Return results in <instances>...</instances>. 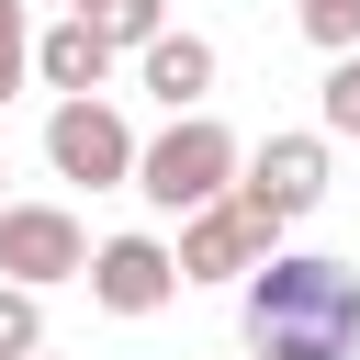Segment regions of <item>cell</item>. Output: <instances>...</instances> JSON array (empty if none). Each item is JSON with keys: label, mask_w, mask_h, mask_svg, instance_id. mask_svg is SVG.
Here are the masks:
<instances>
[{"label": "cell", "mask_w": 360, "mask_h": 360, "mask_svg": "<svg viewBox=\"0 0 360 360\" xmlns=\"http://www.w3.org/2000/svg\"><path fill=\"white\" fill-rule=\"evenodd\" d=\"M248 360H360V270L270 248L248 270Z\"/></svg>", "instance_id": "1"}, {"label": "cell", "mask_w": 360, "mask_h": 360, "mask_svg": "<svg viewBox=\"0 0 360 360\" xmlns=\"http://www.w3.org/2000/svg\"><path fill=\"white\" fill-rule=\"evenodd\" d=\"M236 169H248V146H236L214 112H169V135H146V158H135V191H146L158 214H191V202L236 191Z\"/></svg>", "instance_id": "2"}, {"label": "cell", "mask_w": 360, "mask_h": 360, "mask_svg": "<svg viewBox=\"0 0 360 360\" xmlns=\"http://www.w3.org/2000/svg\"><path fill=\"white\" fill-rule=\"evenodd\" d=\"M135 124L101 101V90H68L56 112H45V169L56 180H90V191H112V180H135Z\"/></svg>", "instance_id": "3"}, {"label": "cell", "mask_w": 360, "mask_h": 360, "mask_svg": "<svg viewBox=\"0 0 360 360\" xmlns=\"http://www.w3.org/2000/svg\"><path fill=\"white\" fill-rule=\"evenodd\" d=\"M270 248H281V225H270L248 191H214V202L180 214V281H248Z\"/></svg>", "instance_id": "4"}, {"label": "cell", "mask_w": 360, "mask_h": 360, "mask_svg": "<svg viewBox=\"0 0 360 360\" xmlns=\"http://www.w3.org/2000/svg\"><path fill=\"white\" fill-rule=\"evenodd\" d=\"M0 270L11 281H90V236H79V214L68 202H0Z\"/></svg>", "instance_id": "5"}, {"label": "cell", "mask_w": 360, "mask_h": 360, "mask_svg": "<svg viewBox=\"0 0 360 360\" xmlns=\"http://www.w3.org/2000/svg\"><path fill=\"white\" fill-rule=\"evenodd\" d=\"M236 191H248L270 225H304V214L326 202V135H259L248 169H236Z\"/></svg>", "instance_id": "6"}, {"label": "cell", "mask_w": 360, "mask_h": 360, "mask_svg": "<svg viewBox=\"0 0 360 360\" xmlns=\"http://www.w3.org/2000/svg\"><path fill=\"white\" fill-rule=\"evenodd\" d=\"M180 292V248L169 236H101L90 248V304L101 315H158Z\"/></svg>", "instance_id": "7"}, {"label": "cell", "mask_w": 360, "mask_h": 360, "mask_svg": "<svg viewBox=\"0 0 360 360\" xmlns=\"http://www.w3.org/2000/svg\"><path fill=\"white\" fill-rule=\"evenodd\" d=\"M112 56H124V45H112L90 11H68V22H45V34H34V79H45V90H101V79H112Z\"/></svg>", "instance_id": "8"}, {"label": "cell", "mask_w": 360, "mask_h": 360, "mask_svg": "<svg viewBox=\"0 0 360 360\" xmlns=\"http://www.w3.org/2000/svg\"><path fill=\"white\" fill-rule=\"evenodd\" d=\"M135 79H146V101L202 112V90H214V45H202V34H158V45H135Z\"/></svg>", "instance_id": "9"}, {"label": "cell", "mask_w": 360, "mask_h": 360, "mask_svg": "<svg viewBox=\"0 0 360 360\" xmlns=\"http://www.w3.org/2000/svg\"><path fill=\"white\" fill-rule=\"evenodd\" d=\"M22 349H45V304H34V281L0 270V360H22Z\"/></svg>", "instance_id": "10"}, {"label": "cell", "mask_w": 360, "mask_h": 360, "mask_svg": "<svg viewBox=\"0 0 360 360\" xmlns=\"http://www.w3.org/2000/svg\"><path fill=\"white\" fill-rule=\"evenodd\" d=\"M90 22H101V34L124 45V56H135V45H158V34H169V0H101Z\"/></svg>", "instance_id": "11"}, {"label": "cell", "mask_w": 360, "mask_h": 360, "mask_svg": "<svg viewBox=\"0 0 360 360\" xmlns=\"http://www.w3.org/2000/svg\"><path fill=\"white\" fill-rule=\"evenodd\" d=\"M292 22H304V45H326V56L360 45V0H292Z\"/></svg>", "instance_id": "12"}, {"label": "cell", "mask_w": 360, "mask_h": 360, "mask_svg": "<svg viewBox=\"0 0 360 360\" xmlns=\"http://www.w3.org/2000/svg\"><path fill=\"white\" fill-rule=\"evenodd\" d=\"M34 79V22H22V0H0V101Z\"/></svg>", "instance_id": "13"}, {"label": "cell", "mask_w": 360, "mask_h": 360, "mask_svg": "<svg viewBox=\"0 0 360 360\" xmlns=\"http://www.w3.org/2000/svg\"><path fill=\"white\" fill-rule=\"evenodd\" d=\"M326 135H360V45L326 68Z\"/></svg>", "instance_id": "14"}, {"label": "cell", "mask_w": 360, "mask_h": 360, "mask_svg": "<svg viewBox=\"0 0 360 360\" xmlns=\"http://www.w3.org/2000/svg\"><path fill=\"white\" fill-rule=\"evenodd\" d=\"M68 11H101V0H68Z\"/></svg>", "instance_id": "15"}, {"label": "cell", "mask_w": 360, "mask_h": 360, "mask_svg": "<svg viewBox=\"0 0 360 360\" xmlns=\"http://www.w3.org/2000/svg\"><path fill=\"white\" fill-rule=\"evenodd\" d=\"M22 360H45V349H22Z\"/></svg>", "instance_id": "16"}]
</instances>
